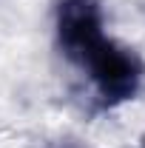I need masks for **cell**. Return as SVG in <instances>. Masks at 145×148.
<instances>
[{"label": "cell", "instance_id": "6da1fadb", "mask_svg": "<svg viewBox=\"0 0 145 148\" xmlns=\"http://www.w3.org/2000/svg\"><path fill=\"white\" fill-rule=\"evenodd\" d=\"M88 74L97 100L105 108H117L122 103H131L145 80V63L131 46L105 37L83 63Z\"/></svg>", "mask_w": 145, "mask_h": 148}, {"label": "cell", "instance_id": "7a4b0ae2", "mask_svg": "<svg viewBox=\"0 0 145 148\" xmlns=\"http://www.w3.org/2000/svg\"><path fill=\"white\" fill-rule=\"evenodd\" d=\"M54 34L60 51L71 63H83L105 40L100 0H54Z\"/></svg>", "mask_w": 145, "mask_h": 148}, {"label": "cell", "instance_id": "3957f363", "mask_svg": "<svg viewBox=\"0 0 145 148\" xmlns=\"http://www.w3.org/2000/svg\"><path fill=\"white\" fill-rule=\"evenodd\" d=\"M49 148H88V145H83L77 140H60V143H54V145H49Z\"/></svg>", "mask_w": 145, "mask_h": 148}, {"label": "cell", "instance_id": "277c9868", "mask_svg": "<svg viewBox=\"0 0 145 148\" xmlns=\"http://www.w3.org/2000/svg\"><path fill=\"white\" fill-rule=\"evenodd\" d=\"M142 148H145V143H142Z\"/></svg>", "mask_w": 145, "mask_h": 148}]
</instances>
